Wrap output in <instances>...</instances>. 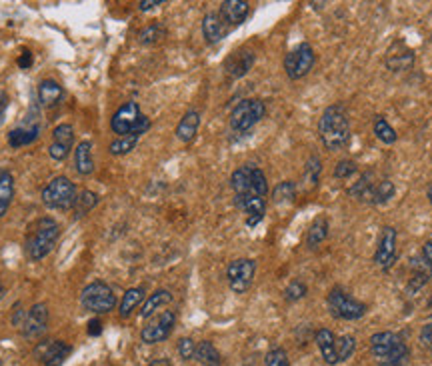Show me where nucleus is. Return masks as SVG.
I'll return each instance as SVG.
<instances>
[{
  "mask_svg": "<svg viewBox=\"0 0 432 366\" xmlns=\"http://www.w3.org/2000/svg\"><path fill=\"white\" fill-rule=\"evenodd\" d=\"M318 134L329 150L345 148L350 140V122L346 116L345 106L332 105L322 112L318 121Z\"/></svg>",
  "mask_w": 432,
  "mask_h": 366,
  "instance_id": "obj_1",
  "label": "nucleus"
},
{
  "mask_svg": "<svg viewBox=\"0 0 432 366\" xmlns=\"http://www.w3.org/2000/svg\"><path fill=\"white\" fill-rule=\"evenodd\" d=\"M58 225L54 218H38L36 223L31 225L28 232H26V243H24V250L28 254L31 261H42L52 252L56 238H58Z\"/></svg>",
  "mask_w": 432,
  "mask_h": 366,
  "instance_id": "obj_2",
  "label": "nucleus"
},
{
  "mask_svg": "<svg viewBox=\"0 0 432 366\" xmlns=\"http://www.w3.org/2000/svg\"><path fill=\"white\" fill-rule=\"evenodd\" d=\"M370 352L381 366H402L408 358V347L397 332H377L370 336Z\"/></svg>",
  "mask_w": 432,
  "mask_h": 366,
  "instance_id": "obj_3",
  "label": "nucleus"
},
{
  "mask_svg": "<svg viewBox=\"0 0 432 366\" xmlns=\"http://www.w3.org/2000/svg\"><path fill=\"white\" fill-rule=\"evenodd\" d=\"M78 191L74 186V182H70L67 176H56L44 186L42 191V202L44 207L52 210H69L76 204Z\"/></svg>",
  "mask_w": 432,
  "mask_h": 366,
  "instance_id": "obj_4",
  "label": "nucleus"
},
{
  "mask_svg": "<svg viewBox=\"0 0 432 366\" xmlns=\"http://www.w3.org/2000/svg\"><path fill=\"white\" fill-rule=\"evenodd\" d=\"M80 304L88 313L106 314L110 313V311H114L116 295H114V290L106 282L94 280L88 286H85V290L80 293Z\"/></svg>",
  "mask_w": 432,
  "mask_h": 366,
  "instance_id": "obj_5",
  "label": "nucleus"
},
{
  "mask_svg": "<svg viewBox=\"0 0 432 366\" xmlns=\"http://www.w3.org/2000/svg\"><path fill=\"white\" fill-rule=\"evenodd\" d=\"M329 311L330 314L334 316V318H343V320H358V318H363L366 311H368V306L361 302V300H356V298L348 297L343 288H332L329 295Z\"/></svg>",
  "mask_w": 432,
  "mask_h": 366,
  "instance_id": "obj_6",
  "label": "nucleus"
},
{
  "mask_svg": "<svg viewBox=\"0 0 432 366\" xmlns=\"http://www.w3.org/2000/svg\"><path fill=\"white\" fill-rule=\"evenodd\" d=\"M264 114H266V106L262 101L259 98L242 101L241 105H236V108L230 112V126L236 132H246L254 124H259L264 119Z\"/></svg>",
  "mask_w": 432,
  "mask_h": 366,
  "instance_id": "obj_7",
  "label": "nucleus"
},
{
  "mask_svg": "<svg viewBox=\"0 0 432 366\" xmlns=\"http://www.w3.org/2000/svg\"><path fill=\"white\" fill-rule=\"evenodd\" d=\"M314 60H316V56H314L312 46L306 44V42H302L294 51L286 54V58H284V70H286L288 78L298 80V78H302V76H306L311 72L312 67H314Z\"/></svg>",
  "mask_w": 432,
  "mask_h": 366,
  "instance_id": "obj_8",
  "label": "nucleus"
},
{
  "mask_svg": "<svg viewBox=\"0 0 432 366\" xmlns=\"http://www.w3.org/2000/svg\"><path fill=\"white\" fill-rule=\"evenodd\" d=\"M254 272H257V262L250 261V259H239V261H232L228 264L226 279H228L230 288L236 295H242L250 288Z\"/></svg>",
  "mask_w": 432,
  "mask_h": 366,
  "instance_id": "obj_9",
  "label": "nucleus"
},
{
  "mask_svg": "<svg viewBox=\"0 0 432 366\" xmlns=\"http://www.w3.org/2000/svg\"><path fill=\"white\" fill-rule=\"evenodd\" d=\"M174 322H176V314H174L173 311L160 313L156 318H153L142 331H140L142 342H146V345H156V342L166 340V338L171 336V332H173Z\"/></svg>",
  "mask_w": 432,
  "mask_h": 366,
  "instance_id": "obj_10",
  "label": "nucleus"
},
{
  "mask_svg": "<svg viewBox=\"0 0 432 366\" xmlns=\"http://www.w3.org/2000/svg\"><path fill=\"white\" fill-rule=\"evenodd\" d=\"M142 119V112H140V106L137 103H126L122 105L114 114H112V121H110V128L114 134L119 137H132L137 124Z\"/></svg>",
  "mask_w": 432,
  "mask_h": 366,
  "instance_id": "obj_11",
  "label": "nucleus"
},
{
  "mask_svg": "<svg viewBox=\"0 0 432 366\" xmlns=\"http://www.w3.org/2000/svg\"><path fill=\"white\" fill-rule=\"evenodd\" d=\"M70 345L64 340H42L35 347V358L44 366L62 365L70 356Z\"/></svg>",
  "mask_w": 432,
  "mask_h": 366,
  "instance_id": "obj_12",
  "label": "nucleus"
},
{
  "mask_svg": "<svg viewBox=\"0 0 432 366\" xmlns=\"http://www.w3.org/2000/svg\"><path fill=\"white\" fill-rule=\"evenodd\" d=\"M46 326H49V306L44 302H36L35 306H31V311L26 313V318L20 329L26 338H36V336L44 334Z\"/></svg>",
  "mask_w": 432,
  "mask_h": 366,
  "instance_id": "obj_13",
  "label": "nucleus"
},
{
  "mask_svg": "<svg viewBox=\"0 0 432 366\" xmlns=\"http://www.w3.org/2000/svg\"><path fill=\"white\" fill-rule=\"evenodd\" d=\"M72 144H74V128H72V124H58L52 130V142L51 148H49V155L54 160H64L70 155V150H72Z\"/></svg>",
  "mask_w": 432,
  "mask_h": 366,
  "instance_id": "obj_14",
  "label": "nucleus"
},
{
  "mask_svg": "<svg viewBox=\"0 0 432 366\" xmlns=\"http://www.w3.org/2000/svg\"><path fill=\"white\" fill-rule=\"evenodd\" d=\"M397 261V230L392 227L382 228L379 248L374 254V262L381 266L382 270H388L392 262Z\"/></svg>",
  "mask_w": 432,
  "mask_h": 366,
  "instance_id": "obj_15",
  "label": "nucleus"
},
{
  "mask_svg": "<svg viewBox=\"0 0 432 366\" xmlns=\"http://www.w3.org/2000/svg\"><path fill=\"white\" fill-rule=\"evenodd\" d=\"M28 119V116H26ZM40 137V124L35 119H28L24 124H20L17 128H12L8 132V144L12 148H22V146H28L33 144L36 139Z\"/></svg>",
  "mask_w": 432,
  "mask_h": 366,
  "instance_id": "obj_16",
  "label": "nucleus"
},
{
  "mask_svg": "<svg viewBox=\"0 0 432 366\" xmlns=\"http://www.w3.org/2000/svg\"><path fill=\"white\" fill-rule=\"evenodd\" d=\"M234 202H236L239 209H242L246 214H248V220H246L248 227H257L260 220L264 218V210H266L264 198L252 196V194H242V196H236V198H234Z\"/></svg>",
  "mask_w": 432,
  "mask_h": 366,
  "instance_id": "obj_17",
  "label": "nucleus"
},
{
  "mask_svg": "<svg viewBox=\"0 0 432 366\" xmlns=\"http://www.w3.org/2000/svg\"><path fill=\"white\" fill-rule=\"evenodd\" d=\"M413 62H415V53H413L406 44L397 42V44L390 46L388 56H386V67H388V69L395 70V72H400V70L411 69Z\"/></svg>",
  "mask_w": 432,
  "mask_h": 366,
  "instance_id": "obj_18",
  "label": "nucleus"
},
{
  "mask_svg": "<svg viewBox=\"0 0 432 366\" xmlns=\"http://www.w3.org/2000/svg\"><path fill=\"white\" fill-rule=\"evenodd\" d=\"M248 2L244 0H225L221 4V18L225 20V24L230 26H239L244 22V18L248 17Z\"/></svg>",
  "mask_w": 432,
  "mask_h": 366,
  "instance_id": "obj_19",
  "label": "nucleus"
},
{
  "mask_svg": "<svg viewBox=\"0 0 432 366\" xmlns=\"http://www.w3.org/2000/svg\"><path fill=\"white\" fill-rule=\"evenodd\" d=\"M314 342L320 350L325 363L330 366L338 365V354H336V336L332 334V331L329 329H320L314 334Z\"/></svg>",
  "mask_w": 432,
  "mask_h": 366,
  "instance_id": "obj_20",
  "label": "nucleus"
},
{
  "mask_svg": "<svg viewBox=\"0 0 432 366\" xmlns=\"http://www.w3.org/2000/svg\"><path fill=\"white\" fill-rule=\"evenodd\" d=\"M252 64H254V53L239 51V53H232L228 56V60L225 62V69L232 78H241V76H244L248 70L252 69Z\"/></svg>",
  "mask_w": 432,
  "mask_h": 366,
  "instance_id": "obj_21",
  "label": "nucleus"
},
{
  "mask_svg": "<svg viewBox=\"0 0 432 366\" xmlns=\"http://www.w3.org/2000/svg\"><path fill=\"white\" fill-rule=\"evenodd\" d=\"M254 168L257 166H241L236 168L232 176H230V186L232 191L236 192V196H242V194H254V189H252V180H254Z\"/></svg>",
  "mask_w": 432,
  "mask_h": 366,
  "instance_id": "obj_22",
  "label": "nucleus"
},
{
  "mask_svg": "<svg viewBox=\"0 0 432 366\" xmlns=\"http://www.w3.org/2000/svg\"><path fill=\"white\" fill-rule=\"evenodd\" d=\"M226 33H228V28H226L225 20L221 18V15L210 12V15L205 17V20H202V35L207 38L208 44L221 42V40L226 36Z\"/></svg>",
  "mask_w": 432,
  "mask_h": 366,
  "instance_id": "obj_23",
  "label": "nucleus"
},
{
  "mask_svg": "<svg viewBox=\"0 0 432 366\" xmlns=\"http://www.w3.org/2000/svg\"><path fill=\"white\" fill-rule=\"evenodd\" d=\"M74 168H76L78 175H92L94 160H92V142L90 140H83V142L76 144V150H74Z\"/></svg>",
  "mask_w": 432,
  "mask_h": 366,
  "instance_id": "obj_24",
  "label": "nucleus"
},
{
  "mask_svg": "<svg viewBox=\"0 0 432 366\" xmlns=\"http://www.w3.org/2000/svg\"><path fill=\"white\" fill-rule=\"evenodd\" d=\"M62 87L56 82V80H42L40 87H38V103L44 106V108H52L62 101Z\"/></svg>",
  "mask_w": 432,
  "mask_h": 366,
  "instance_id": "obj_25",
  "label": "nucleus"
},
{
  "mask_svg": "<svg viewBox=\"0 0 432 366\" xmlns=\"http://www.w3.org/2000/svg\"><path fill=\"white\" fill-rule=\"evenodd\" d=\"M198 126H200V114L196 110H189L176 126V137L182 142H192L198 132Z\"/></svg>",
  "mask_w": 432,
  "mask_h": 366,
  "instance_id": "obj_26",
  "label": "nucleus"
},
{
  "mask_svg": "<svg viewBox=\"0 0 432 366\" xmlns=\"http://www.w3.org/2000/svg\"><path fill=\"white\" fill-rule=\"evenodd\" d=\"M15 196V178L8 171H0V218L10 209Z\"/></svg>",
  "mask_w": 432,
  "mask_h": 366,
  "instance_id": "obj_27",
  "label": "nucleus"
},
{
  "mask_svg": "<svg viewBox=\"0 0 432 366\" xmlns=\"http://www.w3.org/2000/svg\"><path fill=\"white\" fill-rule=\"evenodd\" d=\"M194 358L202 366H221L223 365V356L218 349L210 342V340H202L200 345H196V354Z\"/></svg>",
  "mask_w": 432,
  "mask_h": 366,
  "instance_id": "obj_28",
  "label": "nucleus"
},
{
  "mask_svg": "<svg viewBox=\"0 0 432 366\" xmlns=\"http://www.w3.org/2000/svg\"><path fill=\"white\" fill-rule=\"evenodd\" d=\"M169 302H173L171 290H164V288H162V290H156L155 295H150V297L146 298V302L142 304V308H140V318L153 316L158 308H162V306L169 304Z\"/></svg>",
  "mask_w": 432,
  "mask_h": 366,
  "instance_id": "obj_29",
  "label": "nucleus"
},
{
  "mask_svg": "<svg viewBox=\"0 0 432 366\" xmlns=\"http://www.w3.org/2000/svg\"><path fill=\"white\" fill-rule=\"evenodd\" d=\"M142 298H144V288H128L126 293H124V297H122V302H121V316L122 318H128L132 311L139 306L140 302H142Z\"/></svg>",
  "mask_w": 432,
  "mask_h": 366,
  "instance_id": "obj_30",
  "label": "nucleus"
},
{
  "mask_svg": "<svg viewBox=\"0 0 432 366\" xmlns=\"http://www.w3.org/2000/svg\"><path fill=\"white\" fill-rule=\"evenodd\" d=\"M327 234H329V223H327V218L318 216V218L311 225L309 234H306V244H309V248H316L318 244L327 238Z\"/></svg>",
  "mask_w": 432,
  "mask_h": 366,
  "instance_id": "obj_31",
  "label": "nucleus"
},
{
  "mask_svg": "<svg viewBox=\"0 0 432 366\" xmlns=\"http://www.w3.org/2000/svg\"><path fill=\"white\" fill-rule=\"evenodd\" d=\"M96 202H98V194L96 192H80L78 198H76V204H74V218H83L85 214H88L90 210L96 207Z\"/></svg>",
  "mask_w": 432,
  "mask_h": 366,
  "instance_id": "obj_32",
  "label": "nucleus"
},
{
  "mask_svg": "<svg viewBox=\"0 0 432 366\" xmlns=\"http://www.w3.org/2000/svg\"><path fill=\"white\" fill-rule=\"evenodd\" d=\"M374 134H377V139L384 142V144H395L398 139L397 130L386 122V119H382V116H377L374 119Z\"/></svg>",
  "mask_w": 432,
  "mask_h": 366,
  "instance_id": "obj_33",
  "label": "nucleus"
},
{
  "mask_svg": "<svg viewBox=\"0 0 432 366\" xmlns=\"http://www.w3.org/2000/svg\"><path fill=\"white\" fill-rule=\"evenodd\" d=\"M356 350V338L352 334H343L338 340H336V354H338V363H345L348 360Z\"/></svg>",
  "mask_w": 432,
  "mask_h": 366,
  "instance_id": "obj_34",
  "label": "nucleus"
},
{
  "mask_svg": "<svg viewBox=\"0 0 432 366\" xmlns=\"http://www.w3.org/2000/svg\"><path fill=\"white\" fill-rule=\"evenodd\" d=\"M139 139L137 137H119L114 142H110L108 150L112 157H122V155H128L130 150H135Z\"/></svg>",
  "mask_w": 432,
  "mask_h": 366,
  "instance_id": "obj_35",
  "label": "nucleus"
},
{
  "mask_svg": "<svg viewBox=\"0 0 432 366\" xmlns=\"http://www.w3.org/2000/svg\"><path fill=\"white\" fill-rule=\"evenodd\" d=\"M395 184L390 182V180H382L379 186H374V192H372V204H384V202H388L392 196H395Z\"/></svg>",
  "mask_w": 432,
  "mask_h": 366,
  "instance_id": "obj_36",
  "label": "nucleus"
},
{
  "mask_svg": "<svg viewBox=\"0 0 432 366\" xmlns=\"http://www.w3.org/2000/svg\"><path fill=\"white\" fill-rule=\"evenodd\" d=\"M294 196H296V186H294V182H288V180L280 182L277 189H275V192H273V198H275L277 204L293 202Z\"/></svg>",
  "mask_w": 432,
  "mask_h": 366,
  "instance_id": "obj_37",
  "label": "nucleus"
},
{
  "mask_svg": "<svg viewBox=\"0 0 432 366\" xmlns=\"http://www.w3.org/2000/svg\"><path fill=\"white\" fill-rule=\"evenodd\" d=\"M166 35V31L160 26V24H150V26H146L142 33L139 35V40L142 44H155L158 40H162Z\"/></svg>",
  "mask_w": 432,
  "mask_h": 366,
  "instance_id": "obj_38",
  "label": "nucleus"
},
{
  "mask_svg": "<svg viewBox=\"0 0 432 366\" xmlns=\"http://www.w3.org/2000/svg\"><path fill=\"white\" fill-rule=\"evenodd\" d=\"M306 293H309V288H306V284H304V282H300V280H293V282L286 286V290H284V298H286L288 302H296V300H300V298L306 297Z\"/></svg>",
  "mask_w": 432,
  "mask_h": 366,
  "instance_id": "obj_39",
  "label": "nucleus"
},
{
  "mask_svg": "<svg viewBox=\"0 0 432 366\" xmlns=\"http://www.w3.org/2000/svg\"><path fill=\"white\" fill-rule=\"evenodd\" d=\"M264 366H291L288 354L284 349H273L264 356Z\"/></svg>",
  "mask_w": 432,
  "mask_h": 366,
  "instance_id": "obj_40",
  "label": "nucleus"
},
{
  "mask_svg": "<svg viewBox=\"0 0 432 366\" xmlns=\"http://www.w3.org/2000/svg\"><path fill=\"white\" fill-rule=\"evenodd\" d=\"M178 354L182 360H192L194 354H196V345L192 338H180L178 340Z\"/></svg>",
  "mask_w": 432,
  "mask_h": 366,
  "instance_id": "obj_41",
  "label": "nucleus"
},
{
  "mask_svg": "<svg viewBox=\"0 0 432 366\" xmlns=\"http://www.w3.org/2000/svg\"><path fill=\"white\" fill-rule=\"evenodd\" d=\"M252 189H254V194L264 198L266 192H268V182H266V176L260 168H254V180H252Z\"/></svg>",
  "mask_w": 432,
  "mask_h": 366,
  "instance_id": "obj_42",
  "label": "nucleus"
},
{
  "mask_svg": "<svg viewBox=\"0 0 432 366\" xmlns=\"http://www.w3.org/2000/svg\"><path fill=\"white\" fill-rule=\"evenodd\" d=\"M354 173H356V164L352 160H340L336 164V168H334V176L336 178H348V176H352Z\"/></svg>",
  "mask_w": 432,
  "mask_h": 366,
  "instance_id": "obj_43",
  "label": "nucleus"
},
{
  "mask_svg": "<svg viewBox=\"0 0 432 366\" xmlns=\"http://www.w3.org/2000/svg\"><path fill=\"white\" fill-rule=\"evenodd\" d=\"M318 173H320V160H318V157H311L306 162V178L311 180L312 184L318 182Z\"/></svg>",
  "mask_w": 432,
  "mask_h": 366,
  "instance_id": "obj_44",
  "label": "nucleus"
},
{
  "mask_svg": "<svg viewBox=\"0 0 432 366\" xmlns=\"http://www.w3.org/2000/svg\"><path fill=\"white\" fill-rule=\"evenodd\" d=\"M420 342H422V347L432 349V324H424L422 326V331H420Z\"/></svg>",
  "mask_w": 432,
  "mask_h": 366,
  "instance_id": "obj_45",
  "label": "nucleus"
},
{
  "mask_svg": "<svg viewBox=\"0 0 432 366\" xmlns=\"http://www.w3.org/2000/svg\"><path fill=\"white\" fill-rule=\"evenodd\" d=\"M422 261L426 262L432 268V241H429V243L422 246Z\"/></svg>",
  "mask_w": 432,
  "mask_h": 366,
  "instance_id": "obj_46",
  "label": "nucleus"
},
{
  "mask_svg": "<svg viewBox=\"0 0 432 366\" xmlns=\"http://www.w3.org/2000/svg\"><path fill=\"white\" fill-rule=\"evenodd\" d=\"M101 332H103L101 320H90V322H88V334H90V336H98Z\"/></svg>",
  "mask_w": 432,
  "mask_h": 366,
  "instance_id": "obj_47",
  "label": "nucleus"
},
{
  "mask_svg": "<svg viewBox=\"0 0 432 366\" xmlns=\"http://www.w3.org/2000/svg\"><path fill=\"white\" fill-rule=\"evenodd\" d=\"M8 108V94L4 90H0V122L4 119V112Z\"/></svg>",
  "mask_w": 432,
  "mask_h": 366,
  "instance_id": "obj_48",
  "label": "nucleus"
},
{
  "mask_svg": "<svg viewBox=\"0 0 432 366\" xmlns=\"http://www.w3.org/2000/svg\"><path fill=\"white\" fill-rule=\"evenodd\" d=\"M31 64H33V54L22 53V56L18 58V67H20V69H28Z\"/></svg>",
  "mask_w": 432,
  "mask_h": 366,
  "instance_id": "obj_49",
  "label": "nucleus"
},
{
  "mask_svg": "<svg viewBox=\"0 0 432 366\" xmlns=\"http://www.w3.org/2000/svg\"><path fill=\"white\" fill-rule=\"evenodd\" d=\"M162 4V0H142L139 4L140 10H153L155 6H160Z\"/></svg>",
  "mask_w": 432,
  "mask_h": 366,
  "instance_id": "obj_50",
  "label": "nucleus"
},
{
  "mask_svg": "<svg viewBox=\"0 0 432 366\" xmlns=\"http://www.w3.org/2000/svg\"><path fill=\"white\" fill-rule=\"evenodd\" d=\"M148 366H173V363H171L169 358H156V360H153Z\"/></svg>",
  "mask_w": 432,
  "mask_h": 366,
  "instance_id": "obj_51",
  "label": "nucleus"
},
{
  "mask_svg": "<svg viewBox=\"0 0 432 366\" xmlns=\"http://www.w3.org/2000/svg\"><path fill=\"white\" fill-rule=\"evenodd\" d=\"M429 200H431V204H432V184L429 186Z\"/></svg>",
  "mask_w": 432,
  "mask_h": 366,
  "instance_id": "obj_52",
  "label": "nucleus"
},
{
  "mask_svg": "<svg viewBox=\"0 0 432 366\" xmlns=\"http://www.w3.org/2000/svg\"><path fill=\"white\" fill-rule=\"evenodd\" d=\"M431 352H432V349H431Z\"/></svg>",
  "mask_w": 432,
  "mask_h": 366,
  "instance_id": "obj_53",
  "label": "nucleus"
}]
</instances>
